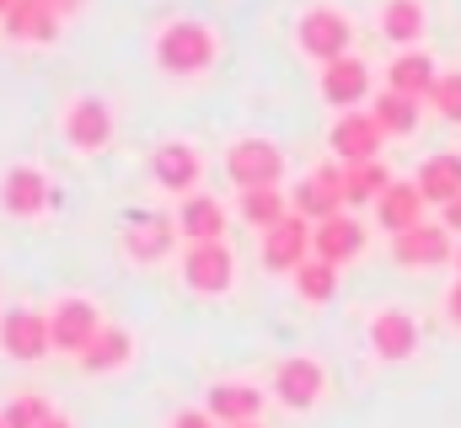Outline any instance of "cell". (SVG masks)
<instances>
[{
    "label": "cell",
    "mask_w": 461,
    "mask_h": 428,
    "mask_svg": "<svg viewBox=\"0 0 461 428\" xmlns=\"http://www.w3.org/2000/svg\"><path fill=\"white\" fill-rule=\"evenodd\" d=\"M150 54H156V65H161V76H177V81H188V76H204V70L215 65V54H221V38H215V27H210V22L177 16V22H167V27L156 32Z\"/></svg>",
    "instance_id": "obj_1"
},
{
    "label": "cell",
    "mask_w": 461,
    "mask_h": 428,
    "mask_svg": "<svg viewBox=\"0 0 461 428\" xmlns=\"http://www.w3.org/2000/svg\"><path fill=\"white\" fill-rule=\"evenodd\" d=\"M295 43H301L306 59L333 65V59H344L348 49H354V22L339 5H306L301 22H295Z\"/></svg>",
    "instance_id": "obj_2"
},
{
    "label": "cell",
    "mask_w": 461,
    "mask_h": 428,
    "mask_svg": "<svg viewBox=\"0 0 461 428\" xmlns=\"http://www.w3.org/2000/svg\"><path fill=\"white\" fill-rule=\"evenodd\" d=\"M226 177L247 193V188H279L285 183V150L263 134H247V139H230L226 150Z\"/></svg>",
    "instance_id": "obj_3"
},
{
    "label": "cell",
    "mask_w": 461,
    "mask_h": 428,
    "mask_svg": "<svg viewBox=\"0 0 461 428\" xmlns=\"http://www.w3.org/2000/svg\"><path fill=\"white\" fill-rule=\"evenodd\" d=\"M322 397H328V370H322V359H312V353L279 359V370H274V402H279L285 413H312Z\"/></svg>",
    "instance_id": "obj_4"
},
{
    "label": "cell",
    "mask_w": 461,
    "mask_h": 428,
    "mask_svg": "<svg viewBox=\"0 0 461 428\" xmlns=\"http://www.w3.org/2000/svg\"><path fill=\"white\" fill-rule=\"evenodd\" d=\"M177 273H183V284L194 295H226L230 284H236V252H230L226 241H188Z\"/></svg>",
    "instance_id": "obj_5"
},
{
    "label": "cell",
    "mask_w": 461,
    "mask_h": 428,
    "mask_svg": "<svg viewBox=\"0 0 461 428\" xmlns=\"http://www.w3.org/2000/svg\"><path fill=\"white\" fill-rule=\"evenodd\" d=\"M0 353H5V359H22V364H38V359H49V353H54L49 311H32V306L0 311Z\"/></svg>",
    "instance_id": "obj_6"
},
{
    "label": "cell",
    "mask_w": 461,
    "mask_h": 428,
    "mask_svg": "<svg viewBox=\"0 0 461 428\" xmlns=\"http://www.w3.org/2000/svg\"><path fill=\"white\" fill-rule=\"evenodd\" d=\"M49 332H54V353H86V343L103 332V311H97V300H86V295H59L54 306H49Z\"/></svg>",
    "instance_id": "obj_7"
},
{
    "label": "cell",
    "mask_w": 461,
    "mask_h": 428,
    "mask_svg": "<svg viewBox=\"0 0 461 428\" xmlns=\"http://www.w3.org/2000/svg\"><path fill=\"white\" fill-rule=\"evenodd\" d=\"M312 230H317V225H312L306 214H295V210L285 214L279 225H268L263 241H258L263 268H268V273H295V268L312 257Z\"/></svg>",
    "instance_id": "obj_8"
},
{
    "label": "cell",
    "mask_w": 461,
    "mask_h": 428,
    "mask_svg": "<svg viewBox=\"0 0 461 428\" xmlns=\"http://www.w3.org/2000/svg\"><path fill=\"white\" fill-rule=\"evenodd\" d=\"M183 241V230H177V214H134L129 225H123V257L129 263H140V268H150V263H161V257H172V246Z\"/></svg>",
    "instance_id": "obj_9"
},
{
    "label": "cell",
    "mask_w": 461,
    "mask_h": 428,
    "mask_svg": "<svg viewBox=\"0 0 461 428\" xmlns=\"http://www.w3.org/2000/svg\"><path fill=\"white\" fill-rule=\"evenodd\" d=\"M0 210L16 214V219H38V214L54 210V188H49L43 166H32V161L5 166L0 172Z\"/></svg>",
    "instance_id": "obj_10"
},
{
    "label": "cell",
    "mask_w": 461,
    "mask_h": 428,
    "mask_svg": "<svg viewBox=\"0 0 461 428\" xmlns=\"http://www.w3.org/2000/svg\"><path fill=\"white\" fill-rule=\"evenodd\" d=\"M328 145H333V156H339L344 166H354V161H381L386 129L375 123V112H370V107H354V112H339V118H333Z\"/></svg>",
    "instance_id": "obj_11"
},
{
    "label": "cell",
    "mask_w": 461,
    "mask_h": 428,
    "mask_svg": "<svg viewBox=\"0 0 461 428\" xmlns=\"http://www.w3.org/2000/svg\"><path fill=\"white\" fill-rule=\"evenodd\" d=\"M290 210L306 214L312 225H322V219L344 214V210H348V199H344V161H339V166H312V172L295 183V193H290Z\"/></svg>",
    "instance_id": "obj_12"
},
{
    "label": "cell",
    "mask_w": 461,
    "mask_h": 428,
    "mask_svg": "<svg viewBox=\"0 0 461 428\" xmlns=\"http://www.w3.org/2000/svg\"><path fill=\"white\" fill-rule=\"evenodd\" d=\"M59 129H65V139H70L76 156H97V150L113 145V107L103 103V97H76V103L65 107Z\"/></svg>",
    "instance_id": "obj_13"
},
{
    "label": "cell",
    "mask_w": 461,
    "mask_h": 428,
    "mask_svg": "<svg viewBox=\"0 0 461 428\" xmlns=\"http://www.w3.org/2000/svg\"><path fill=\"white\" fill-rule=\"evenodd\" d=\"M446 257H456V241L446 225H413L402 236H392V263L408 268V273H424V268H446Z\"/></svg>",
    "instance_id": "obj_14"
},
{
    "label": "cell",
    "mask_w": 461,
    "mask_h": 428,
    "mask_svg": "<svg viewBox=\"0 0 461 428\" xmlns=\"http://www.w3.org/2000/svg\"><path fill=\"white\" fill-rule=\"evenodd\" d=\"M365 337H370V353L381 364H402V359L419 353V321H413V311H402V306H381L370 317V326H365Z\"/></svg>",
    "instance_id": "obj_15"
},
{
    "label": "cell",
    "mask_w": 461,
    "mask_h": 428,
    "mask_svg": "<svg viewBox=\"0 0 461 428\" xmlns=\"http://www.w3.org/2000/svg\"><path fill=\"white\" fill-rule=\"evenodd\" d=\"M150 177H156V188H167V193L188 199V193H199L204 156H199L188 139H167V145H156V156H150Z\"/></svg>",
    "instance_id": "obj_16"
},
{
    "label": "cell",
    "mask_w": 461,
    "mask_h": 428,
    "mask_svg": "<svg viewBox=\"0 0 461 428\" xmlns=\"http://www.w3.org/2000/svg\"><path fill=\"white\" fill-rule=\"evenodd\" d=\"M317 92H322V103L333 107V112H354V107L370 97V65H365L359 54H344V59L322 65Z\"/></svg>",
    "instance_id": "obj_17"
},
{
    "label": "cell",
    "mask_w": 461,
    "mask_h": 428,
    "mask_svg": "<svg viewBox=\"0 0 461 428\" xmlns=\"http://www.w3.org/2000/svg\"><path fill=\"white\" fill-rule=\"evenodd\" d=\"M263 391L252 386V380H215L210 391H204V407L215 413V424L230 428V424H258V413H263Z\"/></svg>",
    "instance_id": "obj_18"
},
{
    "label": "cell",
    "mask_w": 461,
    "mask_h": 428,
    "mask_svg": "<svg viewBox=\"0 0 461 428\" xmlns=\"http://www.w3.org/2000/svg\"><path fill=\"white\" fill-rule=\"evenodd\" d=\"M86 375H118V370H129L134 364V332L129 326H118V321H103V332L86 343V353L76 359Z\"/></svg>",
    "instance_id": "obj_19"
},
{
    "label": "cell",
    "mask_w": 461,
    "mask_h": 428,
    "mask_svg": "<svg viewBox=\"0 0 461 428\" xmlns=\"http://www.w3.org/2000/svg\"><path fill=\"white\" fill-rule=\"evenodd\" d=\"M424 210H429V199L419 193V183H392V188L375 199V225H381L386 236H402V230L424 225Z\"/></svg>",
    "instance_id": "obj_20"
},
{
    "label": "cell",
    "mask_w": 461,
    "mask_h": 428,
    "mask_svg": "<svg viewBox=\"0 0 461 428\" xmlns=\"http://www.w3.org/2000/svg\"><path fill=\"white\" fill-rule=\"evenodd\" d=\"M365 241H370V230H365L354 214H333V219H322V225L312 230V252L328 257V263H339V268H344L348 257L365 252Z\"/></svg>",
    "instance_id": "obj_21"
},
{
    "label": "cell",
    "mask_w": 461,
    "mask_h": 428,
    "mask_svg": "<svg viewBox=\"0 0 461 428\" xmlns=\"http://www.w3.org/2000/svg\"><path fill=\"white\" fill-rule=\"evenodd\" d=\"M435 81H440V70H435V59H429L424 49H397V54H392V65H386V86H392V92H402V97L429 103Z\"/></svg>",
    "instance_id": "obj_22"
},
{
    "label": "cell",
    "mask_w": 461,
    "mask_h": 428,
    "mask_svg": "<svg viewBox=\"0 0 461 428\" xmlns=\"http://www.w3.org/2000/svg\"><path fill=\"white\" fill-rule=\"evenodd\" d=\"M226 225H230L226 204L210 199V193H188V199L177 204V230H183V241H226Z\"/></svg>",
    "instance_id": "obj_23"
},
{
    "label": "cell",
    "mask_w": 461,
    "mask_h": 428,
    "mask_svg": "<svg viewBox=\"0 0 461 428\" xmlns=\"http://www.w3.org/2000/svg\"><path fill=\"white\" fill-rule=\"evenodd\" d=\"M419 193L429 199V204H451V199H461V150H440V156H429L424 166H419Z\"/></svg>",
    "instance_id": "obj_24"
},
{
    "label": "cell",
    "mask_w": 461,
    "mask_h": 428,
    "mask_svg": "<svg viewBox=\"0 0 461 428\" xmlns=\"http://www.w3.org/2000/svg\"><path fill=\"white\" fill-rule=\"evenodd\" d=\"M59 11L49 5V0H16L11 11H5V32L11 38H22V43H49L54 32H59Z\"/></svg>",
    "instance_id": "obj_25"
},
{
    "label": "cell",
    "mask_w": 461,
    "mask_h": 428,
    "mask_svg": "<svg viewBox=\"0 0 461 428\" xmlns=\"http://www.w3.org/2000/svg\"><path fill=\"white\" fill-rule=\"evenodd\" d=\"M381 38L397 49H419L424 38V0H386L381 5Z\"/></svg>",
    "instance_id": "obj_26"
},
{
    "label": "cell",
    "mask_w": 461,
    "mask_h": 428,
    "mask_svg": "<svg viewBox=\"0 0 461 428\" xmlns=\"http://www.w3.org/2000/svg\"><path fill=\"white\" fill-rule=\"evenodd\" d=\"M290 279H295V295H301L306 306H328V300L339 295V263H328V257H317V252H312Z\"/></svg>",
    "instance_id": "obj_27"
},
{
    "label": "cell",
    "mask_w": 461,
    "mask_h": 428,
    "mask_svg": "<svg viewBox=\"0 0 461 428\" xmlns=\"http://www.w3.org/2000/svg\"><path fill=\"white\" fill-rule=\"evenodd\" d=\"M397 177L381 166V161H354V166H344V199L348 210H365V204H375L386 188H392Z\"/></svg>",
    "instance_id": "obj_28"
},
{
    "label": "cell",
    "mask_w": 461,
    "mask_h": 428,
    "mask_svg": "<svg viewBox=\"0 0 461 428\" xmlns=\"http://www.w3.org/2000/svg\"><path fill=\"white\" fill-rule=\"evenodd\" d=\"M370 112H375V123L386 129V139H408V134L419 129V97H402V92H392V86L370 103Z\"/></svg>",
    "instance_id": "obj_29"
},
{
    "label": "cell",
    "mask_w": 461,
    "mask_h": 428,
    "mask_svg": "<svg viewBox=\"0 0 461 428\" xmlns=\"http://www.w3.org/2000/svg\"><path fill=\"white\" fill-rule=\"evenodd\" d=\"M236 214H241V219H247V225L263 236L268 225H279V219L290 214V199H285L279 188H247V193L236 199Z\"/></svg>",
    "instance_id": "obj_30"
},
{
    "label": "cell",
    "mask_w": 461,
    "mask_h": 428,
    "mask_svg": "<svg viewBox=\"0 0 461 428\" xmlns=\"http://www.w3.org/2000/svg\"><path fill=\"white\" fill-rule=\"evenodd\" d=\"M49 413H54V407H49V402H43L38 391H16V397H11V402L0 407L5 428H38L43 418H49Z\"/></svg>",
    "instance_id": "obj_31"
},
{
    "label": "cell",
    "mask_w": 461,
    "mask_h": 428,
    "mask_svg": "<svg viewBox=\"0 0 461 428\" xmlns=\"http://www.w3.org/2000/svg\"><path fill=\"white\" fill-rule=\"evenodd\" d=\"M429 107H435L440 118L461 123V70H446V76L435 81V92H429Z\"/></svg>",
    "instance_id": "obj_32"
},
{
    "label": "cell",
    "mask_w": 461,
    "mask_h": 428,
    "mask_svg": "<svg viewBox=\"0 0 461 428\" xmlns=\"http://www.w3.org/2000/svg\"><path fill=\"white\" fill-rule=\"evenodd\" d=\"M167 428H221V424H215L210 407H183V413H172V424Z\"/></svg>",
    "instance_id": "obj_33"
},
{
    "label": "cell",
    "mask_w": 461,
    "mask_h": 428,
    "mask_svg": "<svg viewBox=\"0 0 461 428\" xmlns=\"http://www.w3.org/2000/svg\"><path fill=\"white\" fill-rule=\"evenodd\" d=\"M446 321H451V326H461V279L446 290Z\"/></svg>",
    "instance_id": "obj_34"
},
{
    "label": "cell",
    "mask_w": 461,
    "mask_h": 428,
    "mask_svg": "<svg viewBox=\"0 0 461 428\" xmlns=\"http://www.w3.org/2000/svg\"><path fill=\"white\" fill-rule=\"evenodd\" d=\"M440 225H446L451 236H461V199H451V204L440 210Z\"/></svg>",
    "instance_id": "obj_35"
},
{
    "label": "cell",
    "mask_w": 461,
    "mask_h": 428,
    "mask_svg": "<svg viewBox=\"0 0 461 428\" xmlns=\"http://www.w3.org/2000/svg\"><path fill=\"white\" fill-rule=\"evenodd\" d=\"M38 428H76V424H70L65 413H49V418H43V424H38Z\"/></svg>",
    "instance_id": "obj_36"
},
{
    "label": "cell",
    "mask_w": 461,
    "mask_h": 428,
    "mask_svg": "<svg viewBox=\"0 0 461 428\" xmlns=\"http://www.w3.org/2000/svg\"><path fill=\"white\" fill-rule=\"evenodd\" d=\"M49 5H54V11H59V16H70V11H76V5H81V0H49Z\"/></svg>",
    "instance_id": "obj_37"
},
{
    "label": "cell",
    "mask_w": 461,
    "mask_h": 428,
    "mask_svg": "<svg viewBox=\"0 0 461 428\" xmlns=\"http://www.w3.org/2000/svg\"><path fill=\"white\" fill-rule=\"evenodd\" d=\"M11 5H16V0H0V16H5V11H11Z\"/></svg>",
    "instance_id": "obj_38"
},
{
    "label": "cell",
    "mask_w": 461,
    "mask_h": 428,
    "mask_svg": "<svg viewBox=\"0 0 461 428\" xmlns=\"http://www.w3.org/2000/svg\"><path fill=\"white\" fill-rule=\"evenodd\" d=\"M230 428H263V424H230Z\"/></svg>",
    "instance_id": "obj_39"
},
{
    "label": "cell",
    "mask_w": 461,
    "mask_h": 428,
    "mask_svg": "<svg viewBox=\"0 0 461 428\" xmlns=\"http://www.w3.org/2000/svg\"><path fill=\"white\" fill-rule=\"evenodd\" d=\"M456 268H461V241H456Z\"/></svg>",
    "instance_id": "obj_40"
},
{
    "label": "cell",
    "mask_w": 461,
    "mask_h": 428,
    "mask_svg": "<svg viewBox=\"0 0 461 428\" xmlns=\"http://www.w3.org/2000/svg\"><path fill=\"white\" fill-rule=\"evenodd\" d=\"M0 428H5V418H0Z\"/></svg>",
    "instance_id": "obj_41"
}]
</instances>
